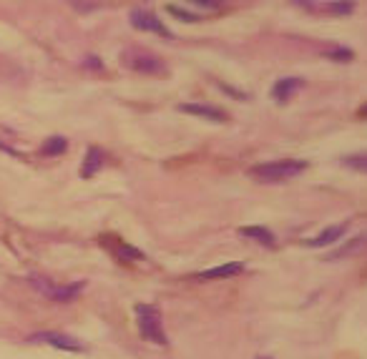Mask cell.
<instances>
[{
	"label": "cell",
	"instance_id": "6da1fadb",
	"mask_svg": "<svg viewBox=\"0 0 367 359\" xmlns=\"http://www.w3.org/2000/svg\"><path fill=\"white\" fill-rule=\"evenodd\" d=\"M307 168H310V161L305 159H277L252 166L247 173L259 184H287V181H294L297 176H302Z\"/></svg>",
	"mask_w": 367,
	"mask_h": 359
},
{
	"label": "cell",
	"instance_id": "7a4b0ae2",
	"mask_svg": "<svg viewBox=\"0 0 367 359\" xmlns=\"http://www.w3.org/2000/svg\"><path fill=\"white\" fill-rule=\"evenodd\" d=\"M133 314H136V327H139V334L144 342H151L156 347L169 345L167 329H164V314H161L159 304L141 302L133 307Z\"/></svg>",
	"mask_w": 367,
	"mask_h": 359
},
{
	"label": "cell",
	"instance_id": "3957f363",
	"mask_svg": "<svg viewBox=\"0 0 367 359\" xmlns=\"http://www.w3.org/2000/svg\"><path fill=\"white\" fill-rule=\"evenodd\" d=\"M121 61L129 70L141 73V76H164L167 73V63L159 55L144 48H129L121 53Z\"/></svg>",
	"mask_w": 367,
	"mask_h": 359
},
{
	"label": "cell",
	"instance_id": "277c9868",
	"mask_svg": "<svg viewBox=\"0 0 367 359\" xmlns=\"http://www.w3.org/2000/svg\"><path fill=\"white\" fill-rule=\"evenodd\" d=\"M30 284H33L35 289L41 291L43 297H48L50 302H56V304H68V302H73V299L84 291V287H86V282H76V284H53V282H48V279H41V276H33L30 279Z\"/></svg>",
	"mask_w": 367,
	"mask_h": 359
},
{
	"label": "cell",
	"instance_id": "5b68a950",
	"mask_svg": "<svg viewBox=\"0 0 367 359\" xmlns=\"http://www.w3.org/2000/svg\"><path fill=\"white\" fill-rule=\"evenodd\" d=\"M294 6L314 15H350L355 10L352 0H294Z\"/></svg>",
	"mask_w": 367,
	"mask_h": 359
},
{
	"label": "cell",
	"instance_id": "8992f818",
	"mask_svg": "<svg viewBox=\"0 0 367 359\" xmlns=\"http://www.w3.org/2000/svg\"><path fill=\"white\" fill-rule=\"evenodd\" d=\"M28 342H35V345L41 342V345H50L56 349H66V352H84L86 349L76 337H68V334H61V331H38Z\"/></svg>",
	"mask_w": 367,
	"mask_h": 359
},
{
	"label": "cell",
	"instance_id": "52a82bcc",
	"mask_svg": "<svg viewBox=\"0 0 367 359\" xmlns=\"http://www.w3.org/2000/svg\"><path fill=\"white\" fill-rule=\"evenodd\" d=\"M101 242H104V246L113 254V259L121 264H131V262H141V259H144V251H139L136 246H131V244L124 242V239H118V236H104Z\"/></svg>",
	"mask_w": 367,
	"mask_h": 359
},
{
	"label": "cell",
	"instance_id": "ba28073f",
	"mask_svg": "<svg viewBox=\"0 0 367 359\" xmlns=\"http://www.w3.org/2000/svg\"><path fill=\"white\" fill-rule=\"evenodd\" d=\"M131 26L144 33H156V35H169L164 23L159 21V15L151 10H131Z\"/></svg>",
	"mask_w": 367,
	"mask_h": 359
},
{
	"label": "cell",
	"instance_id": "9c48e42d",
	"mask_svg": "<svg viewBox=\"0 0 367 359\" xmlns=\"http://www.w3.org/2000/svg\"><path fill=\"white\" fill-rule=\"evenodd\" d=\"M242 271H244V266L239 262H227V264H219V266H211V269L196 271L194 279L196 282H219V279L239 276Z\"/></svg>",
	"mask_w": 367,
	"mask_h": 359
},
{
	"label": "cell",
	"instance_id": "30bf717a",
	"mask_svg": "<svg viewBox=\"0 0 367 359\" xmlns=\"http://www.w3.org/2000/svg\"><path fill=\"white\" fill-rule=\"evenodd\" d=\"M181 113H189V116H199L207 118V121H214V124H224L227 121V113L216 106H207V104H181L179 106Z\"/></svg>",
	"mask_w": 367,
	"mask_h": 359
},
{
	"label": "cell",
	"instance_id": "8fae6325",
	"mask_svg": "<svg viewBox=\"0 0 367 359\" xmlns=\"http://www.w3.org/2000/svg\"><path fill=\"white\" fill-rule=\"evenodd\" d=\"M345 231H347V224H335V226H327V229H322L314 239H310V242H305L307 246H312V249H322V246H330V244H337L342 236H345Z\"/></svg>",
	"mask_w": 367,
	"mask_h": 359
},
{
	"label": "cell",
	"instance_id": "7c38bea8",
	"mask_svg": "<svg viewBox=\"0 0 367 359\" xmlns=\"http://www.w3.org/2000/svg\"><path fill=\"white\" fill-rule=\"evenodd\" d=\"M106 164V153L98 148V146H91L88 153H86L84 159V166H81V176L84 179H91V176H96L101 168H104Z\"/></svg>",
	"mask_w": 367,
	"mask_h": 359
},
{
	"label": "cell",
	"instance_id": "4fadbf2b",
	"mask_svg": "<svg viewBox=\"0 0 367 359\" xmlns=\"http://www.w3.org/2000/svg\"><path fill=\"white\" fill-rule=\"evenodd\" d=\"M302 88V78H282V81L274 83V88H272V96L277 104H287L297 90Z\"/></svg>",
	"mask_w": 367,
	"mask_h": 359
},
{
	"label": "cell",
	"instance_id": "5bb4252c",
	"mask_svg": "<svg viewBox=\"0 0 367 359\" xmlns=\"http://www.w3.org/2000/svg\"><path fill=\"white\" fill-rule=\"evenodd\" d=\"M239 234L247 236V239H252V242L262 244V246H277V239H274V234H272L270 229L264 226H242L239 229Z\"/></svg>",
	"mask_w": 367,
	"mask_h": 359
},
{
	"label": "cell",
	"instance_id": "9a60e30c",
	"mask_svg": "<svg viewBox=\"0 0 367 359\" xmlns=\"http://www.w3.org/2000/svg\"><path fill=\"white\" fill-rule=\"evenodd\" d=\"M342 166L350 168V171H357V173H367V151H357V153H350L342 159Z\"/></svg>",
	"mask_w": 367,
	"mask_h": 359
},
{
	"label": "cell",
	"instance_id": "2e32d148",
	"mask_svg": "<svg viewBox=\"0 0 367 359\" xmlns=\"http://www.w3.org/2000/svg\"><path fill=\"white\" fill-rule=\"evenodd\" d=\"M362 244H365V236H357V239H352V242L345 244L342 249H337V251H332V254H327L325 262H335V259H342V256H347V254H355Z\"/></svg>",
	"mask_w": 367,
	"mask_h": 359
},
{
	"label": "cell",
	"instance_id": "e0dca14e",
	"mask_svg": "<svg viewBox=\"0 0 367 359\" xmlns=\"http://www.w3.org/2000/svg\"><path fill=\"white\" fill-rule=\"evenodd\" d=\"M66 148H68V141L63 136H53L43 144V153H46V156H58V153H63Z\"/></svg>",
	"mask_w": 367,
	"mask_h": 359
},
{
	"label": "cell",
	"instance_id": "ac0fdd59",
	"mask_svg": "<svg viewBox=\"0 0 367 359\" xmlns=\"http://www.w3.org/2000/svg\"><path fill=\"white\" fill-rule=\"evenodd\" d=\"M327 58H335L337 63H347L352 58V50H345V48H332V50H325Z\"/></svg>",
	"mask_w": 367,
	"mask_h": 359
},
{
	"label": "cell",
	"instance_id": "d6986e66",
	"mask_svg": "<svg viewBox=\"0 0 367 359\" xmlns=\"http://www.w3.org/2000/svg\"><path fill=\"white\" fill-rule=\"evenodd\" d=\"M169 13H173V15H179V18H184V21L199 23V18H196V15H191V13H184V10H179V8H169Z\"/></svg>",
	"mask_w": 367,
	"mask_h": 359
},
{
	"label": "cell",
	"instance_id": "ffe728a7",
	"mask_svg": "<svg viewBox=\"0 0 367 359\" xmlns=\"http://www.w3.org/2000/svg\"><path fill=\"white\" fill-rule=\"evenodd\" d=\"M196 6L201 8H209V10H214V8H222V0H191Z\"/></svg>",
	"mask_w": 367,
	"mask_h": 359
},
{
	"label": "cell",
	"instance_id": "44dd1931",
	"mask_svg": "<svg viewBox=\"0 0 367 359\" xmlns=\"http://www.w3.org/2000/svg\"><path fill=\"white\" fill-rule=\"evenodd\" d=\"M357 116H360V118H367V104H362L360 108H357Z\"/></svg>",
	"mask_w": 367,
	"mask_h": 359
},
{
	"label": "cell",
	"instance_id": "7402d4cb",
	"mask_svg": "<svg viewBox=\"0 0 367 359\" xmlns=\"http://www.w3.org/2000/svg\"><path fill=\"white\" fill-rule=\"evenodd\" d=\"M256 359H272V357H256Z\"/></svg>",
	"mask_w": 367,
	"mask_h": 359
}]
</instances>
